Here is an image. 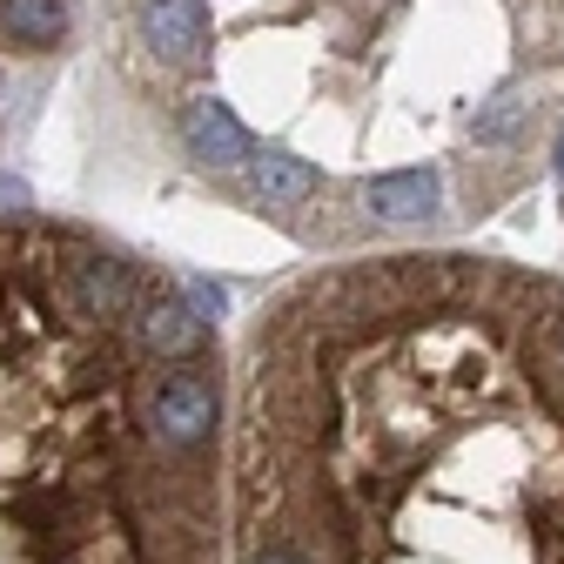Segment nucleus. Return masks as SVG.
Wrapping results in <instances>:
<instances>
[{
  "label": "nucleus",
  "instance_id": "9",
  "mask_svg": "<svg viewBox=\"0 0 564 564\" xmlns=\"http://www.w3.org/2000/svg\"><path fill=\"white\" fill-rule=\"evenodd\" d=\"M524 115H531V101H498V108H484V115H477V141H511V134L524 128Z\"/></svg>",
  "mask_w": 564,
  "mask_h": 564
},
{
  "label": "nucleus",
  "instance_id": "1",
  "mask_svg": "<svg viewBox=\"0 0 564 564\" xmlns=\"http://www.w3.org/2000/svg\"><path fill=\"white\" fill-rule=\"evenodd\" d=\"M216 423H223V390H216V377H208L202 364H169L155 377V390H149L155 444L188 457V451H202L208 437H216Z\"/></svg>",
  "mask_w": 564,
  "mask_h": 564
},
{
  "label": "nucleus",
  "instance_id": "3",
  "mask_svg": "<svg viewBox=\"0 0 564 564\" xmlns=\"http://www.w3.org/2000/svg\"><path fill=\"white\" fill-rule=\"evenodd\" d=\"M67 303H75V316L115 323V316H128L141 303V282L115 256H82V262H67Z\"/></svg>",
  "mask_w": 564,
  "mask_h": 564
},
{
  "label": "nucleus",
  "instance_id": "2",
  "mask_svg": "<svg viewBox=\"0 0 564 564\" xmlns=\"http://www.w3.org/2000/svg\"><path fill=\"white\" fill-rule=\"evenodd\" d=\"M134 323H141V343H149L155 357H169V364H202L208 323H202L195 303L182 296V282H155V290H141Z\"/></svg>",
  "mask_w": 564,
  "mask_h": 564
},
{
  "label": "nucleus",
  "instance_id": "8",
  "mask_svg": "<svg viewBox=\"0 0 564 564\" xmlns=\"http://www.w3.org/2000/svg\"><path fill=\"white\" fill-rule=\"evenodd\" d=\"M249 182H256L262 202H303V195H316V169L303 155H256Z\"/></svg>",
  "mask_w": 564,
  "mask_h": 564
},
{
  "label": "nucleus",
  "instance_id": "7",
  "mask_svg": "<svg viewBox=\"0 0 564 564\" xmlns=\"http://www.w3.org/2000/svg\"><path fill=\"white\" fill-rule=\"evenodd\" d=\"M0 34L14 47H54L67 34V0H0Z\"/></svg>",
  "mask_w": 564,
  "mask_h": 564
},
{
  "label": "nucleus",
  "instance_id": "12",
  "mask_svg": "<svg viewBox=\"0 0 564 564\" xmlns=\"http://www.w3.org/2000/svg\"><path fill=\"white\" fill-rule=\"evenodd\" d=\"M538 357H544V370H551V377L564 383V316H557V323L544 329V343H538Z\"/></svg>",
  "mask_w": 564,
  "mask_h": 564
},
{
  "label": "nucleus",
  "instance_id": "4",
  "mask_svg": "<svg viewBox=\"0 0 564 564\" xmlns=\"http://www.w3.org/2000/svg\"><path fill=\"white\" fill-rule=\"evenodd\" d=\"M182 141H188V155H195L202 169H236V162H256L249 128H242L216 95H202V101H188V108H182Z\"/></svg>",
  "mask_w": 564,
  "mask_h": 564
},
{
  "label": "nucleus",
  "instance_id": "11",
  "mask_svg": "<svg viewBox=\"0 0 564 564\" xmlns=\"http://www.w3.org/2000/svg\"><path fill=\"white\" fill-rule=\"evenodd\" d=\"M249 564H310V557H303L290 538H256V544H249Z\"/></svg>",
  "mask_w": 564,
  "mask_h": 564
},
{
  "label": "nucleus",
  "instance_id": "6",
  "mask_svg": "<svg viewBox=\"0 0 564 564\" xmlns=\"http://www.w3.org/2000/svg\"><path fill=\"white\" fill-rule=\"evenodd\" d=\"M364 208L383 223H423L437 208V175L431 169H403V175H377L364 188Z\"/></svg>",
  "mask_w": 564,
  "mask_h": 564
},
{
  "label": "nucleus",
  "instance_id": "10",
  "mask_svg": "<svg viewBox=\"0 0 564 564\" xmlns=\"http://www.w3.org/2000/svg\"><path fill=\"white\" fill-rule=\"evenodd\" d=\"M182 296L195 303V316H202V323H216V316L229 310V303H223V290H216V282H202V275H182Z\"/></svg>",
  "mask_w": 564,
  "mask_h": 564
},
{
  "label": "nucleus",
  "instance_id": "5",
  "mask_svg": "<svg viewBox=\"0 0 564 564\" xmlns=\"http://www.w3.org/2000/svg\"><path fill=\"white\" fill-rule=\"evenodd\" d=\"M134 21H141V41H149L162 61H195V54L208 47V14H202V0H141Z\"/></svg>",
  "mask_w": 564,
  "mask_h": 564
}]
</instances>
